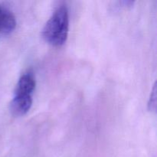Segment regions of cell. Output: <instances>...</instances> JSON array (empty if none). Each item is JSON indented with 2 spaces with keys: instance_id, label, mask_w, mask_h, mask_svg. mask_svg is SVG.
I'll return each mask as SVG.
<instances>
[{
  "instance_id": "obj_5",
  "label": "cell",
  "mask_w": 157,
  "mask_h": 157,
  "mask_svg": "<svg viewBox=\"0 0 157 157\" xmlns=\"http://www.w3.org/2000/svg\"><path fill=\"white\" fill-rule=\"evenodd\" d=\"M148 109L150 111L155 112L156 110V84L155 83L153 88L150 94L148 102Z\"/></svg>"
},
{
  "instance_id": "obj_2",
  "label": "cell",
  "mask_w": 157,
  "mask_h": 157,
  "mask_svg": "<svg viewBox=\"0 0 157 157\" xmlns=\"http://www.w3.org/2000/svg\"><path fill=\"white\" fill-rule=\"evenodd\" d=\"M32 105V95L26 94H15L10 104V110L14 116L26 114Z\"/></svg>"
},
{
  "instance_id": "obj_4",
  "label": "cell",
  "mask_w": 157,
  "mask_h": 157,
  "mask_svg": "<svg viewBox=\"0 0 157 157\" xmlns=\"http://www.w3.org/2000/svg\"><path fill=\"white\" fill-rule=\"evenodd\" d=\"M35 88V80L31 73L23 75L18 80L15 94H32Z\"/></svg>"
},
{
  "instance_id": "obj_1",
  "label": "cell",
  "mask_w": 157,
  "mask_h": 157,
  "mask_svg": "<svg viewBox=\"0 0 157 157\" xmlns=\"http://www.w3.org/2000/svg\"><path fill=\"white\" fill-rule=\"evenodd\" d=\"M68 31V10L65 6H61L46 22L42 30V36L48 43L59 47L67 41Z\"/></svg>"
},
{
  "instance_id": "obj_3",
  "label": "cell",
  "mask_w": 157,
  "mask_h": 157,
  "mask_svg": "<svg viewBox=\"0 0 157 157\" xmlns=\"http://www.w3.org/2000/svg\"><path fill=\"white\" fill-rule=\"evenodd\" d=\"M15 26L16 20L12 11L0 6V34L9 35L15 29Z\"/></svg>"
}]
</instances>
